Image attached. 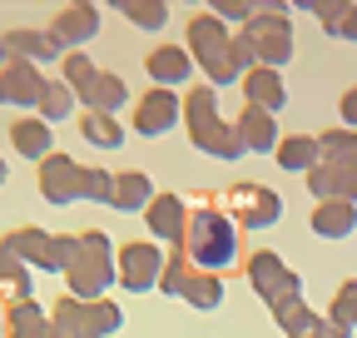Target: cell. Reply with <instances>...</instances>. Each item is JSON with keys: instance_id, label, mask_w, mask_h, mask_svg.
<instances>
[{"instance_id": "6da1fadb", "label": "cell", "mask_w": 357, "mask_h": 338, "mask_svg": "<svg viewBox=\"0 0 357 338\" xmlns=\"http://www.w3.org/2000/svg\"><path fill=\"white\" fill-rule=\"evenodd\" d=\"M184 259L189 269L199 274H223L234 259H238V234H234V219L218 214V209H194L189 224H184Z\"/></svg>"}, {"instance_id": "7a4b0ae2", "label": "cell", "mask_w": 357, "mask_h": 338, "mask_svg": "<svg viewBox=\"0 0 357 338\" xmlns=\"http://www.w3.org/2000/svg\"><path fill=\"white\" fill-rule=\"evenodd\" d=\"M75 239H79V254H75V264L65 269V284H70V299L95 304V299H105V288L119 279L114 274V249H109L105 229H84Z\"/></svg>"}, {"instance_id": "3957f363", "label": "cell", "mask_w": 357, "mask_h": 338, "mask_svg": "<svg viewBox=\"0 0 357 338\" xmlns=\"http://www.w3.org/2000/svg\"><path fill=\"white\" fill-rule=\"evenodd\" d=\"M184 119H189V140L204 154H213V159H238L243 154L234 124L218 119V90L213 84H194V90L184 95Z\"/></svg>"}, {"instance_id": "277c9868", "label": "cell", "mask_w": 357, "mask_h": 338, "mask_svg": "<svg viewBox=\"0 0 357 338\" xmlns=\"http://www.w3.org/2000/svg\"><path fill=\"white\" fill-rule=\"evenodd\" d=\"M238 40L253 50V65H263V70H278V65L293 60V25H288V10L278 6V0L258 6L253 20L238 30Z\"/></svg>"}, {"instance_id": "5b68a950", "label": "cell", "mask_w": 357, "mask_h": 338, "mask_svg": "<svg viewBox=\"0 0 357 338\" xmlns=\"http://www.w3.org/2000/svg\"><path fill=\"white\" fill-rule=\"evenodd\" d=\"M0 244H6L25 269H45V274H65V269L75 264V254H79V239H65V234H50V229H35V224L6 234Z\"/></svg>"}, {"instance_id": "8992f818", "label": "cell", "mask_w": 357, "mask_h": 338, "mask_svg": "<svg viewBox=\"0 0 357 338\" xmlns=\"http://www.w3.org/2000/svg\"><path fill=\"white\" fill-rule=\"evenodd\" d=\"M229 25H218L213 15H194L189 20V60L194 65H204V75L213 80V90L218 84H229V80H238L234 75V55H229Z\"/></svg>"}, {"instance_id": "52a82bcc", "label": "cell", "mask_w": 357, "mask_h": 338, "mask_svg": "<svg viewBox=\"0 0 357 338\" xmlns=\"http://www.w3.org/2000/svg\"><path fill=\"white\" fill-rule=\"evenodd\" d=\"M248 284H253V293H258V299L273 309V314L303 299V279L278 259L273 249H258L253 259H248Z\"/></svg>"}, {"instance_id": "ba28073f", "label": "cell", "mask_w": 357, "mask_h": 338, "mask_svg": "<svg viewBox=\"0 0 357 338\" xmlns=\"http://www.w3.org/2000/svg\"><path fill=\"white\" fill-rule=\"evenodd\" d=\"M114 274L129 293H144V288H159V274H164V254L159 244H124L119 249V259H114Z\"/></svg>"}, {"instance_id": "9c48e42d", "label": "cell", "mask_w": 357, "mask_h": 338, "mask_svg": "<svg viewBox=\"0 0 357 338\" xmlns=\"http://www.w3.org/2000/svg\"><path fill=\"white\" fill-rule=\"evenodd\" d=\"M307 189L318 194V204H328V199L357 204V164L352 159H318L307 169Z\"/></svg>"}, {"instance_id": "30bf717a", "label": "cell", "mask_w": 357, "mask_h": 338, "mask_svg": "<svg viewBox=\"0 0 357 338\" xmlns=\"http://www.w3.org/2000/svg\"><path fill=\"white\" fill-rule=\"evenodd\" d=\"M40 194L50 204H75L84 194V164H75L70 154L40 159Z\"/></svg>"}, {"instance_id": "8fae6325", "label": "cell", "mask_w": 357, "mask_h": 338, "mask_svg": "<svg viewBox=\"0 0 357 338\" xmlns=\"http://www.w3.org/2000/svg\"><path fill=\"white\" fill-rule=\"evenodd\" d=\"M95 35H100V10L89 6V0H75V6H65V10L55 15V25H50V45L75 55L84 40H95Z\"/></svg>"}, {"instance_id": "7c38bea8", "label": "cell", "mask_w": 357, "mask_h": 338, "mask_svg": "<svg viewBox=\"0 0 357 338\" xmlns=\"http://www.w3.org/2000/svg\"><path fill=\"white\" fill-rule=\"evenodd\" d=\"M45 95V75L25 60H10L6 70H0V105H10V110H35Z\"/></svg>"}, {"instance_id": "4fadbf2b", "label": "cell", "mask_w": 357, "mask_h": 338, "mask_svg": "<svg viewBox=\"0 0 357 338\" xmlns=\"http://www.w3.org/2000/svg\"><path fill=\"white\" fill-rule=\"evenodd\" d=\"M234 209H238V224L243 229H268V224H278L283 199L273 189H263V184H238L234 189Z\"/></svg>"}, {"instance_id": "5bb4252c", "label": "cell", "mask_w": 357, "mask_h": 338, "mask_svg": "<svg viewBox=\"0 0 357 338\" xmlns=\"http://www.w3.org/2000/svg\"><path fill=\"white\" fill-rule=\"evenodd\" d=\"M134 124H139V135H164L178 124V95L174 90H149L139 100V115H134Z\"/></svg>"}, {"instance_id": "9a60e30c", "label": "cell", "mask_w": 357, "mask_h": 338, "mask_svg": "<svg viewBox=\"0 0 357 338\" xmlns=\"http://www.w3.org/2000/svg\"><path fill=\"white\" fill-rule=\"evenodd\" d=\"M243 95H248V105L263 110V115H278V110L288 105V90H283L278 70H263V65L243 75Z\"/></svg>"}, {"instance_id": "2e32d148", "label": "cell", "mask_w": 357, "mask_h": 338, "mask_svg": "<svg viewBox=\"0 0 357 338\" xmlns=\"http://www.w3.org/2000/svg\"><path fill=\"white\" fill-rule=\"evenodd\" d=\"M144 219L154 229V239H184V224H189V209L178 194H154L149 209H144Z\"/></svg>"}, {"instance_id": "e0dca14e", "label": "cell", "mask_w": 357, "mask_h": 338, "mask_svg": "<svg viewBox=\"0 0 357 338\" xmlns=\"http://www.w3.org/2000/svg\"><path fill=\"white\" fill-rule=\"evenodd\" d=\"M234 135H238V145H243V149H258V154H268V149H278V119L248 105V110L234 119Z\"/></svg>"}, {"instance_id": "ac0fdd59", "label": "cell", "mask_w": 357, "mask_h": 338, "mask_svg": "<svg viewBox=\"0 0 357 338\" xmlns=\"http://www.w3.org/2000/svg\"><path fill=\"white\" fill-rule=\"evenodd\" d=\"M79 105H84V115H114V110L129 105V90H124V80H119V75L100 70L95 80H89V90L79 95Z\"/></svg>"}, {"instance_id": "d6986e66", "label": "cell", "mask_w": 357, "mask_h": 338, "mask_svg": "<svg viewBox=\"0 0 357 338\" xmlns=\"http://www.w3.org/2000/svg\"><path fill=\"white\" fill-rule=\"evenodd\" d=\"M10 145L20 149V159H50L55 154V130L45 119H15L10 124Z\"/></svg>"}, {"instance_id": "ffe728a7", "label": "cell", "mask_w": 357, "mask_h": 338, "mask_svg": "<svg viewBox=\"0 0 357 338\" xmlns=\"http://www.w3.org/2000/svg\"><path fill=\"white\" fill-rule=\"evenodd\" d=\"M303 10H318L323 30L337 40H357V6L352 0H298Z\"/></svg>"}, {"instance_id": "44dd1931", "label": "cell", "mask_w": 357, "mask_h": 338, "mask_svg": "<svg viewBox=\"0 0 357 338\" xmlns=\"http://www.w3.org/2000/svg\"><path fill=\"white\" fill-rule=\"evenodd\" d=\"M0 45H6L10 60H25V65H35V70L50 60V55H60V50L50 45V35H45V30H10Z\"/></svg>"}, {"instance_id": "7402d4cb", "label": "cell", "mask_w": 357, "mask_h": 338, "mask_svg": "<svg viewBox=\"0 0 357 338\" xmlns=\"http://www.w3.org/2000/svg\"><path fill=\"white\" fill-rule=\"evenodd\" d=\"M357 229V204H342V199H328L312 209V234L323 239H347Z\"/></svg>"}, {"instance_id": "603a6c76", "label": "cell", "mask_w": 357, "mask_h": 338, "mask_svg": "<svg viewBox=\"0 0 357 338\" xmlns=\"http://www.w3.org/2000/svg\"><path fill=\"white\" fill-rule=\"evenodd\" d=\"M6 338H50V314H45L35 299L10 304V314H6Z\"/></svg>"}, {"instance_id": "cb8c5ba5", "label": "cell", "mask_w": 357, "mask_h": 338, "mask_svg": "<svg viewBox=\"0 0 357 338\" xmlns=\"http://www.w3.org/2000/svg\"><path fill=\"white\" fill-rule=\"evenodd\" d=\"M149 75L159 80V90H169V84H178V80L194 75V60H189V50H178V45H159L149 55Z\"/></svg>"}, {"instance_id": "d4e9b609", "label": "cell", "mask_w": 357, "mask_h": 338, "mask_svg": "<svg viewBox=\"0 0 357 338\" xmlns=\"http://www.w3.org/2000/svg\"><path fill=\"white\" fill-rule=\"evenodd\" d=\"M154 199V184L149 175H139V169H129V175H114V209H124V214H134V209H149Z\"/></svg>"}, {"instance_id": "484cf974", "label": "cell", "mask_w": 357, "mask_h": 338, "mask_svg": "<svg viewBox=\"0 0 357 338\" xmlns=\"http://www.w3.org/2000/svg\"><path fill=\"white\" fill-rule=\"evenodd\" d=\"M318 140H307V135H293V140H278V164L288 169V175H307L312 164H318Z\"/></svg>"}, {"instance_id": "4316f807", "label": "cell", "mask_w": 357, "mask_h": 338, "mask_svg": "<svg viewBox=\"0 0 357 338\" xmlns=\"http://www.w3.org/2000/svg\"><path fill=\"white\" fill-rule=\"evenodd\" d=\"M30 284H35V279H30V269L15 259V254H10L6 244H0V288H6L10 299L20 304V299H30Z\"/></svg>"}, {"instance_id": "83f0119b", "label": "cell", "mask_w": 357, "mask_h": 338, "mask_svg": "<svg viewBox=\"0 0 357 338\" xmlns=\"http://www.w3.org/2000/svg\"><path fill=\"white\" fill-rule=\"evenodd\" d=\"M184 299H189L194 309H218V304H223V279H218V274H199V269H189Z\"/></svg>"}, {"instance_id": "f1b7e54d", "label": "cell", "mask_w": 357, "mask_h": 338, "mask_svg": "<svg viewBox=\"0 0 357 338\" xmlns=\"http://www.w3.org/2000/svg\"><path fill=\"white\" fill-rule=\"evenodd\" d=\"M40 119L50 124V119H70L75 115V95H70V84L65 80H45V95H40Z\"/></svg>"}, {"instance_id": "f546056e", "label": "cell", "mask_w": 357, "mask_h": 338, "mask_svg": "<svg viewBox=\"0 0 357 338\" xmlns=\"http://www.w3.org/2000/svg\"><path fill=\"white\" fill-rule=\"evenodd\" d=\"M79 135H84L89 145H100V149H119V145H124V130H119L114 115H84V119H79Z\"/></svg>"}, {"instance_id": "4dcf8cb0", "label": "cell", "mask_w": 357, "mask_h": 338, "mask_svg": "<svg viewBox=\"0 0 357 338\" xmlns=\"http://www.w3.org/2000/svg\"><path fill=\"white\" fill-rule=\"evenodd\" d=\"M119 323H124L119 304H109V299H95V304H84V338H109Z\"/></svg>"}, {"instance_id": "1f68e13d", "label": "cell", "mask_w": 357, "mask_h": 338, "mask_svg": "<svg viewBox=\"0 0 357 338\" xmlns=\"http://www.w3.org/2000/svg\"><path fill=\"white\" fill-rule=\"evenodd\" d=\"M50 338H84V304L79 299H60L50 314Z\"/></svg>"}, {"instance_id": "d6a6232c", "label": "cell", "mask_w": 357, "mask_h": 338, "mask_svg": "<svg viewBox=\"0 0 357 338\" xmlns=\"http://www.w3.org/2000/svg\"><path fill=\"white\" fill-rule=\"evenodd\" d=\"M119 10L139 25V30H164V20H169V6H164V0H119Z\"/></svg>"}, {"instance_id": "836d02e7", "label": "cell", "mask_w": 357, "mask_h": 338, "mask_svg": "<svg viewBox=\"0 0 357 338\" xmlns=\"http://www.w3.org/2000/svg\"><path fill=\"white\" fill-rule=\"evenodd\" d=\"M278 323H283V333H288V338H312V333H318V314H312L303 299H298V304H288V309H278Z\"/></svg>"}, {"instance_id": "e575fe53", "label": "cell", "mask_w": 357, "mask_h": 338, "mask_svg": "<svg viewBox=\"0 0 357 338\" xmlns=\"http://www.w3.org/2000/svg\"><path fill=\"white\" fill-rule=\"evenodd\" d=\"M100 75V65L95 60H89L84 50H75V55H65V84H70V95L79 100L84 90H89V80H95Z\"/></svg>"}, {"instance_id": "d590c367", "label": "cell", "mask_w": 357, "mask_h": 338, "mask_svg": "<svg viewBox=\"0 0 357 338\" xmlns=\"http://www.w3.org/2000/svg\"><path fill=\"white\" fill-rule=\"evenodd\" d=\"M318 154H323V159H352V164H357V135H352V130H328V135L318 140Z\"/></svg>"}, {"instance_id": "8d00e7d4", "label": "cell", "mask_w": 357, "mask_h": 338, "mask_svg": "<svg viewBox=\"0 0 357 338\" xmlns=\"http://www.w3.org/2000/svg\"><path fill=\"white\" fill-rule=\"evenodd\" d=\"M328 318H337V323L357 328V279H347V284L333 293V309H328Z\"/></svg>"}, {"instance_id": "74e56055", "label": "cell", "mask_w": 357, "mask_h": 338, "mask_svg": "<svg viewBox=\"0 0 357 338\" xmlns=\"http://www.w3.org/2000/svg\"><path fill=\"white\" fill-rule=\"evenodd\" d=\"M184 284H189V259H184V254H174V259H164L159 288H164V293H174V299H178V293H184Z\"/></svg>"}, {"instance_id": "f35d334b", "label": "cell", "mask_w": 357, "mask_h": 338, "mask_svg": "<svg viewBox=\"0 0 357 338\" xmlns=\"http://www.w3.org/2000/svg\"><path fill=\"white\" fill-rule=\"evenodd\" d=\"M79 199L109 204V199H114V175H105V169H84V194H79Z\"/></svg>"}, {"instance_id": "ab89813d", "label": "cell", "mask_w": 357, "mask_h": 338, "mask_svg": "<svg viewBox=\"0 0 357 338\" xmlns=\"http://www.w3.org/2000/svg\"><path fill=\"white\" fill-rule=\"evenodd\" d=\"M208 15H213L218 25H223V20H243V25H248V20H253V6H248V0H213Z\"/></svg>"}, {"instance_id": "60d3db41", "label": "cell", "mask_w": 357, "mask_h": 338, "mask_svg": "<svg viewBox=\"0 0 357 338\" xmlns=\"http://www.w3.org/2000/svg\"><path fill=\"white\" fill-rule=\"evenodd\" d=\"M312 338H352V328L337 323V318H318V333H312Z\"/></svg>"}, {"instance_id": "b9f144b4", "label": "cell", "mask_w": 357, "mask_h": 338, "mask_svg": "<svg viewBox=\"0 0 357 338\" xmlns=\"http://www.w3.org/2000/svg\"><path fill=\"white\" fill-rule=\"evenodd\" d=\"M342 119L352 124V135H357V84H352V90L342 95Z\"/></svg>"}, {"instance_id": "7bdbcfd3", "label": "cell", "mask_w": 357, "mask_h": 338, "mask_svg": "<svg viewBox=\"0 0 357 338\" xmlns=\"http://www.w3.org/2000/svg\"><path fill=\"white\" fill-rule=\"evenodd\" d=\"M6 65H10V55H6V45H0V70H6Z\"/></svg>"}, {"instance_id": "ee69618b", "label": "cell", "mask_w": 357, "mask_h": 338, "mask_svg": "<svg viewBox=\"0 0 357 338\" xmlns=\"http://www.w3.org/2000/svg\"><path fill=\"white\" fill-rule=\"evenodd\" d=\"M6 175H10V169H6V159H0V184H6Z\"/></svg>"}, {"instance_id": "f6af8a7d", "label": "cell", "mask_w": 357, "mask_h": 338, "mask_svg": "<svg viewBox=\"0 0 357 338\" xmlns=\"http://www.w3.org/2000/svg\"><path fill=\"white\" fill-rule=\"evenodd\" d=\"M0 338H6V318H0Z\"/></svg>"}]
</instances>
